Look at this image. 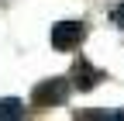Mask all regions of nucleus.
I'll list each match as a JSON object with an SVG mask.
<instances>
[{"instance_id": "nucleus-3", "label": "nucleus", "mask_w": 124, "mask_h": 121, "mask_svg": "<svg viewBox=\"0 0 124 121\" xmlns=\"http://www.w3.org/2000/svg\"><path fill=\"white\" fill-rule=\"evenodd\" d=\"M100 80H103V73L93 69L86 59H79V62H76V69H72V86H76V90H93Z\"/></svg>"}, {"instance_id": "nucleus-4", "label": "nucleus", "mask_w": 124, "mask_h": 121, "mask_svg": "<svg viewBox=\"0 0 124 121\" xmlns=\"http://www.w3.org/2000/svg\"><path fill=\"white\" fill-rule=\"evenodd\" d=\"M24 114H28V107H24L17 97H4V100H0V118H4V121H17Z\"/></svg>"}, {"instance_id": "nucleus-2", "label": "nucleus", "mask_w": 124, "mask_h": 121, "mask_svg": "<svg viewBox=\"0 0 124 121\" xmlns=\"http://www.w3.org/2000/svg\"><path fill=\"white\" fill-rule=\"evenodd\" d=\"M69 94V80L66 76H55V80H41L35 90H31V104L35 107H55V104H62Z\"/></svg>"}, {"instance_id": "nucleus-5", "label": "nucleus", "mask_w": 124, "mask_h": 121, "mask_svg": "<svg viewBox=\"0 0 124 121\" xmlns=\"http://www.w3.org/2000/svg\"><path fill=\"white\" fill-rule=\"evenodd\" d=\"M107 14H110V24L114 28H124V0H121V4H110Z\"/></svg>"}, {"instance_id": "nucleus-1", "label": "nucleus", "mask_w": 124, "mask_h": 121, "mask_svg": "<svg viewBox=\"0 0 124 121\" xmlns=\"http://www.w3.org/2000/svg\"><path fill=\"white\" fill-rule=\"evenodd\" d=\"M52 49L55 52H76L83 45V38H86V24L83 21H59V24H52Z\"/></svg>"}]
</instances>
